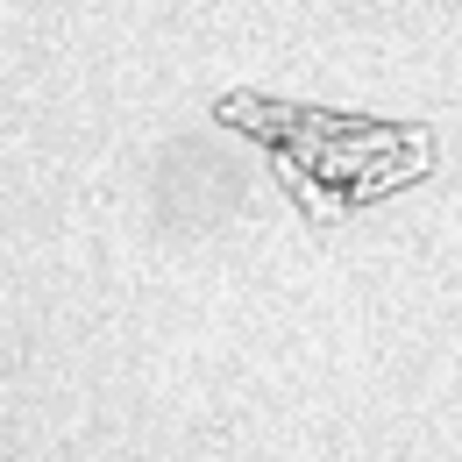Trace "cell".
<instances>
[{
	"instance_id": "1",
	"label": "cell",
	"mask_w": 462,
	"mask_h": 462,
	"mask_svg": "<svg viewBox=\"0 0 462 462\" xmlns=\"http://www.w3.org/2000/svg\"><path fill=\"white\" fill-rule=\"evenodd\" d=\"M291 128L263 121V135H278L291 164V185L306 192V214L313 221H335L348 207L392 192L412 164H420V143L399 135H377V128H348V121H320V115H285Z\"/></svg>"
}]
</instances>
